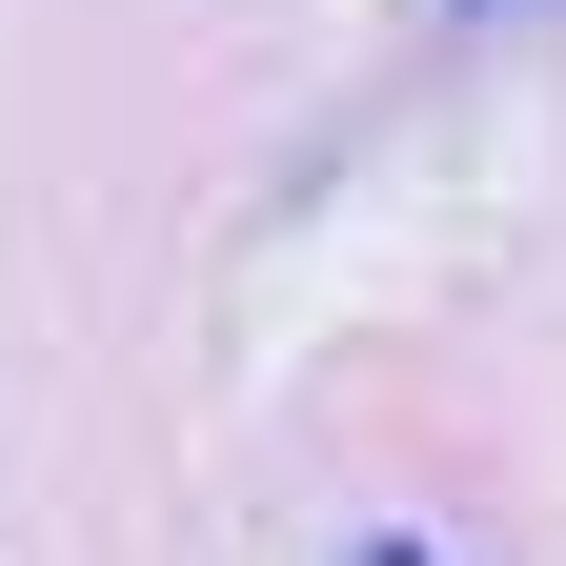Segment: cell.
<instances>
[{"mask_svg":"<svg viewBox=\"0 0 566 566\" xmlns=\"http://www.w3.org/2000/svg\"><path fill=\"white\" fill-rule=\"evenodd\" d=\"M344 566H446V546H344Z\"/></svg>","mask_w":566,"mask_h":566,"instance_id":"6da1fadb","label":"cell"},{"mask_svg":"<svg viewBox=\"0 0 566 566\" xmlns=\"http://www.w3.org/2000/svg\"><path fill=\"white\" fill-rule=\"evenodd\" d=\"M465 21H526V0H465Z\"/></svg>","mask_w":566,"mask_h":566,"instance_id":"7a4b0ae2","label":"cell"}]
</instances>
